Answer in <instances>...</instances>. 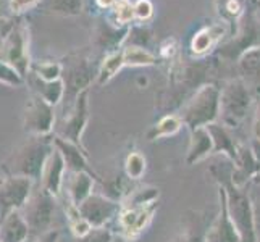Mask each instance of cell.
I'll use <instances>...</instances> for the list:
<instances>
[{"instance_id": "cell-1", "label": "cell", "mask_w": 260, "mask_h": 242, "mask_svg": "<svg viewBox=\"0 0 260 242\" xmlns=\"http://www.w3.org/2000/svg\"><path fill=\"white\" fill-rule=\"evenodd\" d=\"M212 173L220 187L225 191L230 217L239 232L241 242H258L257 220L252 202H250L247 192L243 191V187L233 183V169L223 171V169L212 168Z\"/></svg>"}, {"instance_id": "cell-2", "label": "cell", "mask_w": 260, "mask_h": 242, "mask_svg": "<svg viewBox=\"0 0 260 242\" xmlns=\"http://www.w3.org/2000/svg\"><path fill=\"white\" fill-rule=\"evenodd\" d=\"M179 118L189 131L207 128L209 124L217 123L220 118V87L215 84L201 86L183 105Z\"/></svg>"}, {"instance_id": "cell-3", "label": "cell", "mask_w": 260, "mask_h": 242, "mask_svg": "<svg viewBox=\"0 0 260 242\" xmlns=\"http://www.w3.org/2000/svg\"><path fill=\"white\" fill-rule=\"evenodd\" d=\"M44 136H38V141H31L7 160L4 169L10 176H23L29 179H38L42 176V169L47 158L55 149L49 141H42Z\"/></svg>"}, {"instance_id": "cell-4", "label": "cell", "mask_w": 260, "mask_h": 242, "mask_svg": "<svg viewBox=\"0 0 260 242\" xmlns=\"http://www.w3.org/2000/svg\"><path fill=\"white\" fill-rule=\"evenodd\" d=\"M252 107V97L243 79H231L220 89V121L228 129L238 128Z\"/></svg>"}, {"instance_id": "cell-5", "label": "cell", "mask_w": 260, "mask_h": 242, "mask_svg": "<svg viewBox=\"0 0 260 242\" xmlns=\"http://www.w3.org/2000/svg\"><path fill=\"white\" fill-rule=\"evenodd\" d=\"M32 194V179L10 176L0 184V221L24 207Z\"/></svg>"}, {"instance_id": "cell-6", "label": "cell", "mask_w": 260, "mask_h": 242, "mask_svg": "<svg viewBox=\"0 0 260 242\" xmlns=\"http://www.w3.org/2000/svg\"><path fill=\"white\" fill-rule=\"evenodd\" d=\"M246 21L239 26L235 39L220 47V55L228 60H239L249 50L260 47V26L252 16L244 15Z\"/></svg>"}, {"instance_id": "cell-7", "label": "cell", "mask_w": 260, "mask_h": 242, "mask_svg": "<svg viewBox=\"0 0 260 242\" xmlns=\"http://www.w3.org/2000/svg\"><path fill=\"white\" fill-rule=\"evenodd\" d=\"M78 209L92 228H102L110 220L118 217L121 210V203L107 195L91 194Z\"/></svg>"}, {"instance_id": "cell-8", "label": "cell", "mask_w": 260, "mask_h": 242, "mask_svg": "<svg viewBox=\"0 0 260 242\" xmlns=\"http://www.w3.org/2000/svg\"><path fill=\"white\" fill-rule=\"evenodd\" d=\"M26 221L32 229H44L50 225L53 212H55V197L46 189L31 194L29 200L26 202Z\"/></svg>"}, {"instance_id": "cell-9", "label": "cell", "mask_w": 260, "mask_h": 242, "mask_svg": "<svg viewBox=\"0 0 260 242\" xmlns=\"http://www.w3.org/2000/svg\"><path fill=\"white\" fill-rule=\"evenodd\" d=\"M218 200L220 209L215 220L209 225L207 234H205V242H241L239 232L230 217L226 195L223 187H218Z\"/></svg>"}, {"instance_id": "cell-10", "label": "cell", "mask_w": 260, "mask_h": 242, "mask_svg": "<svg viewBox=\"0 0 260 242\" xmlns=\"http://www.w3.org/2000/svg\"><path fill=\"white\" fill-rule=\"evenodd\" d=\"M155 207L157 203L146 205V207H121L118 215V226L123 237L136 239L150 225Z\"/></svg>"}, {"instance_id": "cell-11", "label": "cell", "mask_w": 260, "mask_h": 242, "mask_svg": "<svg viewBox=\"0 0 260 242\" xmlns=\"http://www.w3.org/2000/svg\"><path fill=\"white\" fill-rule=\"evenodd\" d=\"M53 109L47 103L41 95L32 97L28 109H26V118H24V128L36 136H46L52 131L53 126Z\"/></svg>"}, {"instance_id": "cell-12", "label": "cell", "mask_w": 260, "mask_h": 242, "mask_svg": "<svg viewBox=\"0 0 260 242\" xmlns=\"http://www.w3.org/2000/svg\"><path fill=\"white\" fill-rule=\"evenodd\" d=\"M87 94L89 91H83L76 97L73 110H71L68 120H65L63 128L60 131V137L68 142H73L76 146H81V136L86 129L89 120V109H87Z\"/></svg>"}, {"instance_id": "cell-13", "label": "cell", "mask_w": 260, "mask_h": 242, "mask_svg": "<svg viewBox=\"0 0 260 242\" xmlns=\"http://www.w3.org/2000/svg\"><path fill=\"white\" fill-rule=\"evenodd\" d=\"M65 173H67V163L55 147L42 169V176H41L42 189L50 192L53 197H57L65 184Z\"/></svg>"}, {"instance_id": "cell-14", "label": "cell", "mask_w": 260, "mask_h": 242, "mask_svg": "<svg viewBox=\"0 0 260 242\" xmlns=\"http://www.w3.org/2000/svg\"><path fill=\"white\" fill-rule=\"evenodd\" d=\"M29 236V225L20 210L12 212L0 221V242H24Z\"/></svg>"}, {"instance_id": "cell-15", "label": "cell", "mask_w": 260, "mask_h": 242, "mask_svg": "<svg viewBox=\"0 0 260 242\" xmlns=\"http://www.w3.org/2000/svg\"><path fill=\"white\" fill-rule=\"evenodd\" d=\"M213 154V139L207 128H199L191 131V142L187 149L186 163L196 165Z\"/></svg>"}, {"instance_id": "cell-16", "label": "cell", "mask_w": 260, "mask_h": 242, "mask_svg": "<svg viewBox=\"0 0 260 242\" xmlns=\"http://www.w3.org/2000/svg\"><path fill=\"white\" fill-rule=\"evenodd\" d=\"M53 146L57 147V150L61 154V157H63L67 168L70 169L71 173L86 171V173H91L94 176V171L89 168L86 155L81 152L79 146L73 144V142H68L65 139H61L60 136L55 137V141H53Z\"/></svg>"}, {"instance_id": "cell-17", "label": "cell", "mask_w": 260, "mask_h": 242, "mask_svg": "<svg viewBox=\"0 0 260 242\" xmlns=\"http://www.w3.org/2000/svg\"><path fill=\"white\" fill-rule=\"evenodd\" d=\"M94 187V178L91 173L79 171V173H71L67 179V194L70 202L79 207L89 195L92 194Z\"/></svg>"}, {"instance_id": "cell-18", "label": "cell", "mask_w": 260, "mask_h": 242, "mask_svg": "<svg viewBox=\"0 0 260 242\" xmlns=\"http://www.w3.org/2000/svg\"><path fill=\"white\" fill-rule=\"evenodd\" d=\"M207 129L213 139V154H223L230 160L236 161L239 147L235 144V139H233L230 129L223 126L221 123H212L207 126Z\"/></svg>"}, {"instance_id": "cell-19", "label": "cell", "mask_w": 260, "mask_h": 242, "mask_svg": "<svg viewBox=\"0 0 260 242\" xmlns=\"http://www.w3.org/2000/svg\"><path fill=\"white\" fill-rule=\"evenodd\" d=\"M223 31H225L223 29V26H218V24H213V26H209V28L199 29L191 39V47H189L191 53L196 57L207 55V53L215 47V44L221 39Z\"/></svg>"}, {"instance_id": "cell-20", "label": "cell", "mask_w": 260, "mask_h": 242, "mask_svg": "<svg viewBox=\"0 0 260 242\" xmlns=\"http://www.w3.org/2000/svg\"><path fill=\"white\" fill-rule=\"evenodd\" d=\"M7 63L10 65L18 75L24 76L28 68V58H26V44L21 34H13L7 44Z\"/></svg>"}, {"instance_id": "cell-21", "label": "cell", "mask_w": 260, "mask_h": 242, "mask_svg": "<svg viewBox=\"0 0 260 242\" xmlns=\"http://www.w3.org/2000/svg\"><path fill=\"white\" fill-rule=\"evenodd\" d=\"M184 126L183 120L179 118V115H165L164 118H160L152 129L147 132V139L149 141H157V139H164V137H170L175 136V134Z\"/></svg>"}, {"instance_id": "cell-22", "label": "cell", "mask_w": 260, "mask_h": 242, "mask_svg": "<svg viewBox=\"0 0 260 242\" xmlns=\"http://www.w3.org/2000/svg\"><path fill=\"white\" fill-rule=\"evenodd\" d=\"M124 66H154L157 65V55L142 46H128L123 49Z\"/></svg>"}, {"instance_id": "cell-23", "label": "cell", "mask_w": 260, "mask_h": 242, "mask_svg": "<svg viewBox=\"0 0 260 242\" xmlns=\"http://www.w3.org/2000/svg\"><path fill=\"white\" fill-rule=\"evenodd\" d=\"M123 66H124L123 49L109 53V55L105 57L104 63H102V66H101V70H99L97 83L101 84V86L107 84L109 81H112L116 75H118V71H120Z\"/></svg>"}, {"instance_id": "cell-24", "label": "cell", "mask_w": 260, "mask_h": 242, "mask_svg": "<svg viewBox=\"0 0 260 242\" xmlns=\"http://www.w3.org/2000/svg\"><path fill=\"white\" fill-rule=\"evenodd\" d=\"M158 189L152 186H146V187H139V189H133L124 202L121 203V207H146V205H152L157 203L158 200Z\"/></svg>"}, {"instance_id": "cell-25", "label": "cell", "mask_w": 260, "mask_h": 242, "mask_svg": "<svg viewBox=\"0 0 260 242\" xmlns=\"http://www.w3.org/2000/svg\"><path fill=\"white\" fill-rule=\"evenodd\" d=\"M239 70L243 76L260 86V47L249 50L239 58Z\"/></svg>"}, {"instance_id": "cell-26", "label": "cell", "mask_w": 260, "mask_h": 242, "mask_svg": "<svg viewBox=\"0 0 260 242\" xmlns=\"http://www.w3.org/2000/svg\"><path fill=\"white\" fill-rule=\"evenodd\" d=\"M207 229H209V226L204 225L202 218L199 217L179 232L178 237L175 239V242H205Z\"/></svg>"}, {"instance_id": "cell-27", "label": "cell", "mask_w": 260, "mask_h": 242, "mask_svg": "<svg viewBox=\"0 0 260 242\" xmlns=\"http://www.w3.org/2000/svg\"><path fill=\"white\" fill-rule=\"evenodd\" d=\"M42 86L44 87H39V95L47 103H50L52 107L57 105L60 102L61 95H63V92H65L63 81L57 79V81H50V83H47V81H42Z\"/></svg>"}, {"instance_id": "cell-28", "label": "cell", "mask_w": 260, "mask_h": 242, "mask_svg": "<svg viewBox=\"0 0 260 242\" xmlns=\"http://www.w3.org/2000/svg\"><path fill=\"white\" fill-rule=\"evenodd\" d=\"M146 158L139 152H131L124 161V171L129 179H141L146 173Z\"/></svg>"}, {"instance_id": "cell-29", "label": "cell", "mask_w": 260, "mask_h": 242, "mask_svg": "<svg viewBox=\"0 0 260 242\" xmlns=\"http://www.w3.org/2000/svg\"><path fill=\"white\" fill-rule=\"evenodd\" d=\"M113 16H115L116 24L128 26L131 21L136 20L134 4H131V0H116V4L113 7Z\"/></svg>"}, {"instance_id": "cell-30", "label": "cell", "mask_w": 260, "mask_h": 242, "mask_svg": "<svg viewBox=\"0 0 260 242\" xmlns=\"http://www.w3.org/2000/svg\"><path fill=\"white\" fill-rule=\"evenodd\" d=\"M76 242H113V232L105 226L92 228L86 236L76 237Z\"/></svg>"}, {"instance_id": "cell-31", "label": "cell", "mask_w": 260, "mask_h": 242, "mask_svg": "<svg viewBox=\"0 0 260 242\" xmlns=\"http://www.w3.org/2000/svg\"><path fill=\"white\" fill-rule=\"evenodd\" d=\"M36 71H38V76L42 81H47V83H50V81L60 79L61 68H60L58 63H42V65H39L38 68H36Z\"/></svg>"}, {"instance_id": "cell-32", "label": "cell", "mask_w": 260, "mask_h": 242, "mask_svg": "<svg viewBox=\"0 0 260 242\" xmlns=\"http://www.w3.org/2000/svg\"><path fill=\"white\" fill-rule=\"evenodd\" d=\"M134 15L139 21H149L154 16V5H152L150 0H138L134 4Z\"/></svg>"}, {"instance_id": "cell-33", "label": "cell", "mask_w": 260, "mask_h": 242, "mask_svg": "<svg viewBox=\"0 0 260 242\" xmlns=\"http://www.w3.org/2000/svg\"><path fill=\"white\" fill-rule=\"evenodd\" d=\"M223 13L230 16L231 20H241V16L244 15V7L239 0H225L223 2Z\"/></svg>"}, {"instance_id": "cell-34", "label": "cell", "mask_w": 260, "mask_h": 242, "mask_svg": "<svg viewBox=\"0 0 260 242\" xmlns=\"http://www.w3.org/2000/svg\"><path fill=\"white\" fill-rule=\"evenodd\" d=\"M176 49H178L176 41L173 38H170L162 44V46H160V55L167 60H170V58H173V55L176 53Z\"/></svg>"}, {"instance_id": "cell-35", "label": "cell", "mask_w": 260, "mask_h": 242, "mask_svg": "<svg viewBox=\"0 0 260 242\" xmlns=\"http://www.w3.org/2000/svg\"><path fill=\"white\" fill-rule=\"evenodd\" d=\"M34 4H36V0H12V2H10L13 12H23V10L29 8Z\"/></svg>"}, {"instance_id": "cell-36", "label": "cell", "mask_w": 260, "mask_h": 242, "mask_svg": "<svg viewBox=\"0 0 260 242\" xmlns=\"http://www.w3.org/2000/svg\"><path fill=\"white\" fill-rule=\"evenodd\" d=\"M254 137L260 141V97L257 100V107H255V115H254Z\"/></svg>"}, {"instance_id": "cell-37", "label": "cell", "mask_w": 260, "mask_h": 242, "mask_svg": "<svg viewBox=\"0 0 260 242\" xmlns=\"http://www.w3.org/2000/svg\"><path fill=\"white\" fill-rule=\"evenodd\" d=\"M249 149H250V152H252L254 158L260 163V141L254 137L252 141H250V147Z\"/></svg>"}, {"instance_id": "cell-38", "label": "cell", "mask_w": 260, "mask_h": 242, "mask_svg": "<svg viewBox=\"0 0 260 242\" xmlns=\"http://www.w3.org/2000/svg\"><path fill=\"white\" fill-rule=\"evenodd\" d=\"M97 5L104 8V10H107V8H113L115 4H116V0H95Z\"/></svg>"}, {"instance_id": "cell-39", "label": "cell", "mask_w": 260, "mask_h": 242, "mask_svg": "<svg viewBox=\"0 0 260 242\" xmlns=\"http://www.w3.org/2000/svg\"><path fill=\"white\" fill-rule=\"evenodd\" d=\"M4 183V178H0V184H2Z\"/></svg>"}, {"instance_id": "cell-40", "label": "cell", "mask_w": 260, "mask_h": 242, "mask_svg": "<svg viewBox=\"0 0 260 242\" xmlns=\"http://www.w3.org/2000/svg\"><path fill=\"white\" fill-rule=\"evenodd\" d=\"M257 5H258V7H260V0H257Z\"/></svg>"}, {"instance_id": "cell-41", "label": "cell", "mask_w": 260, "mask_h": 242, "mask_svg": "<svg viewBox=\"0 0 260 242\" xmlns=\"http://www.w3.org/2000/svg\"><path fill=\"white\" fill-rule=\"evenodd\" d=\"M258 242H260V234H258Z\"/></svg>"}]
</instances>
